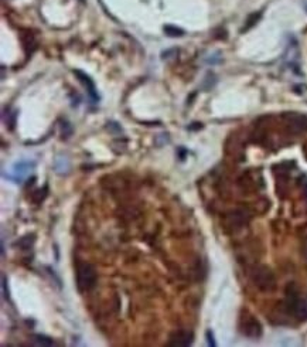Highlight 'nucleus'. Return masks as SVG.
I'll use <instances>...</instances> for the list:
<instances>
[{"label":"nucleus","mask_w":307,"mask_h":347,"mask_svg":"<svg viewBox=\"0 0 307 347\" xmlns=\"http://www.w3.org/2000/svg\"><path fill=\"white\" fill-rule=\"evenodd\" d=\"M286 306L297 319L307 320V296H300L297 288L293 284L286 289Z\"/></svg>","instance_id":"obj_1"},{"label":"nucleus","mask_w":307,"mask_h":347,"mask_svg":"<svg viewBox=\"0 0 307 347\" xmlns=\"http://www.w3.org/2000/svg\"><path fill=\"white\" fill-rule=\"evenodd\" d=\"M194 341V334L190 330L174 331L167 341L169 347H189Z\"/></svg>","instance_id":"obj_5"},{"label":"nucleus","mask_w":307,"mask_h":347,"mask_svg":"<svg viewBox=\"0 0 307 347\" xmlns=\"http://www.w3.org/2000/svg\"><path fill=\"white\" fill-rule=\"evenodd\" d=\"M165 33L167 36H170V37H181L183 36V30L174 27V26H166Z\"/></svg>","instance_id":"obj_9"},{"label":"nucleus","mask_w":307,"mask_h":347,"mask_svg":"<svg viewBox=\"0 0 307 347\" xmlns=\"http://www.w3.org/2000/svg\"><path fill=\"white\" fill-rule=\"evenodd\" d=\"M74 74L77 75V78L79 79V82L85 87L88 95H89V98H91V101H92L94 103L98 102V101H99V95H98L96 87H95L94 81L91 79V77L87 75L85 72L79 71V70H74Z\"/></svg>","instance_id":"obj_6"},{"label":"nucleus","mask_w":307,"mask_h":347,"mask_svg":"<svg viewBox=\"0 0 307 347\" xmlns=\"http://www.w3.org/2000/svg\"><path fill=\"white\" fill-rule=\"evenodd\" d=\"M96 284V271L89 264H79L77 267V286L81 292H89Z\"/></svg>","instance_id":"obj_2"},{"label":"nucleus","mask_w":307,"mask_h":347,"mask_svg":"<svg viewBox=\"0 0 307 347\" xmlns=\"http://www.w3.org/2000/svg\"><path fill=\"white\" fill-rule=\"evenodd\" d=\"M239 327H241V331L244 333L246 337L258 339V337L262 336V324L259 323V320L255 316L249 315V313H246V315L241 317Z\"/></svg>","instance_id":"obj_4"},{"label":"nucleus","mask_w":307,"mask_h":347,"mask_svg":"<svg viewBox=\"0 0 307 347\" xmlns=\"http://www.w3.org/2000/svg\"><path fill=\"white\" fill-rule=\"evenodd\" d=\"M2 295H3V299L9 300V286H8V278L3 274L2 275Z\"/></svg>","instance_id":"obj_10"},{"label":"nucleus","mask_w":307,"mask_h":347,"mask_svg":"<svg viewBox=\"0 0 307 347\" xmlns=\"http://www.w3.org/2000/svg\"><path fill=\"white\" fill-rule=\"evenodd\" d=\"M205 336H207V343H208V346H215V341H214V336H213V331L211 330H207V333H205Z\"/></svg>","instance_id":"obj_11"},{"label":"nucleus","mask_w":307,"mask_h":347,"mask_svg":"<svg viewBox=\"0 0 307 347\" xmlns=\"http://www.w3.org/2000/svg\"><path fill=\"white\" fill-rule=\"evenodd\" d=\"M32 343L36 346H54V340L44 334H32Z\"/></svg>","instance_id":"obj_7"},{"label":"nucleus","mask_w":307,"mask_h":347,"mask_svg":"<svg viewBox=\"0 0 307 347\" xmlns=\"http://www.w3.org/2000/svg\"><path fill=\"white\" fill-rule=\"evenodd\" d=\"M30 167H33V163H29V162H20V163L15 165V172H16V174H19V179L23 177L24 174L30 170Z\"/></svg>","instance_id":"obj_8"},{"label":"nucleus","mask_w":307,"mask_h":347,"mask_svg":"<svg viewBox=\"0 0 307 347\" xmlns=\"http://www.w3.org/2000/svg\"><path fill=\"white\" fill-rule=\"evenodd\" d=\"M252 279L260 291L269 292V291L275 289V276L272 274V271L266 267H258L255 269L252 274Z\"/></svg>","instance_id":"obj_3"}]
</instances>
